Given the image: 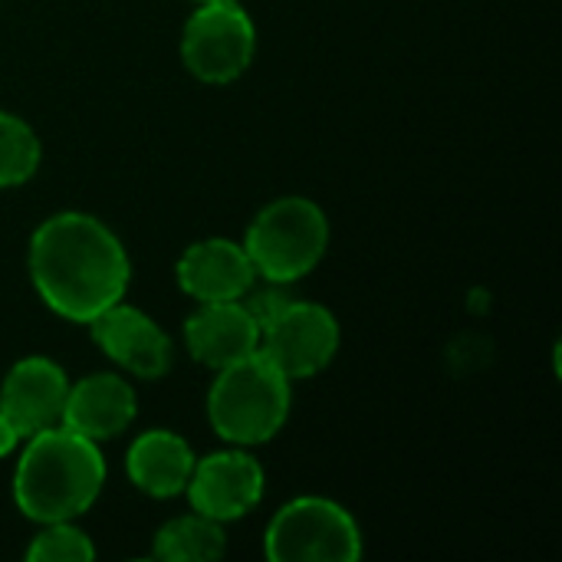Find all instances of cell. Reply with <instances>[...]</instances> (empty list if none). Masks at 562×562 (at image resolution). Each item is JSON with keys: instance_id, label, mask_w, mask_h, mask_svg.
Wrapping results in <instances>:
<instances>
[{"instance_id": "6da1fadb", "label": "cell", "mask_w": 562, "mask_h": 562, "mask_svg": "<svg viewBox=\"0 0 562 562\" xmlns=\"http://www.w3.org/2000/svg\"><path fill=\"white\" fill-rule=\"evenodd\" d=\"M128 254L122 240L92 214L63 211L46 217L30 240V280L43 303L89 323L128 290Z\"/></svg>"}, {"instance_id": "7a4b0ae2", "label": "cell", "mask_w": 562, "mask_h": 562, "mask_svg": "<svg viewBox=\"0 0 562 562\" xmlns=\"http://www.w3.org/2000/svg\"><path fill=\"white\" fill-rule=\"evenodd\" d=\"M105 484L99 445L76 435L63 422L26 438L13 474V501L36 524L76 520Z\"/></svg>"}, {"instance_id": "3957f363", "label": "cell", "mask_w": 562, "mask_h": 562, "mask_svg": "<svg viewBox=\"0 0 562 562\" xmlns=\"http://www.w3.org/2000/svg\"><path fill=\"white\" fill-rule=\"evenodd\" d=\"M214 431L240 448L263 445L290 418V379L257 349L240 362L217 369L207 395Z\"/></svg>"}, {"instance_id": "277c9868", "label": "cell", "mask_w": 562, "mask_h": 562, "mask_svg": "<svg viewBox=\"0 0 562 562\" xmlns=\"http://www.w3.org/2000/svg\"><path fill=\"white\" fill-rule=\"evenodd\" d=\"M329 247V221L323 207L310 198L290 194L267 204L247 237L244 250L267 283H293L319 267Z\"/></svg>"}, {"instance_id": "5b68a950", "label": "cell", "mask_w": 562, "mask_h": 562, "mask_svg": "<svg viewBox=\"0 0 562 562\" xmlns=\"http://www.w3.org/2000/svg\"><path fill=\"white\" fill-rule=\"evenodd\" d=\"M263 553L273 562H356L362 557V533L336 501L296 497L270 520Z\"/></svg>"}, {"instance_id": "8992f818", "label": "cell", "mask_w": 562, "mask_h": 562, "mask_svg": "<svg viewBox=\"0 0 562 562\" xmlns=\"http://www.w3.org/2000/svg\"><path fill=\"white\" fill-rule=\"evenodd\" d=\"M257 26L250 13L237 3H204L198 7L181 33V59L201 82H234L254 59Z\"/></svg>"}, {"instance_id": "52a82bcc", "label": "cell", "mask_w": 562, "mask_h": 562, "mask_svg": "<svg viewBox=\"0 0 562 562\" xmlns=\"http://www.w3.org/2000/svg\"><path fill=\"white\" fill-rule=\"evenodd\" d=\"M260 352L293 382L323 372L339 352L336 316L306 300H290V306L260 329Z\"/></svg>"}, {"instance_id": "ba28073f", "label": "cell", "mask_w": 562, "mask_h": 562, "mask_svg": "<svg viewBox=\"0 0 562 562\" xmlns=\"http://www.w3.org/2000/svg\"><path fill=\"white\" fill-rule=\"evenodd\" d=\"M184 494L198 514L217 524H231L260 504L263 468L247 451H217L194 461Z\"/></svg>"}, {"instance_id": "9c48e42d", "label": "cell", "mask_w": 562, "mask_h": 562, "mask_svg": "<svg viewBox=\"0 0 562 562\" xmlns=\"http://www.w3.org/2000/svg\"><path fill=\"white\" fill-rule=\"evenodd\" d=\"M86 326L92 333V342L135 379H161L171 369V339L142 310L119 300L92 316Z\"/></svg>"}, {"instance_id": "30bf717a", "label": "cell", "mask_w": 562, "mask_h": 562, "mask_svg": "<svg viewBox=\"0 0 562 562\" xmlns=\"http://www.w3.org/2000/svg\"><path fill=\"white\" fill-rule=\"evenodd\" d=\"M66 392L69 379L63 366H56L46 356H30L7 372L0 385V412L16 425V431L26 441L30 435L63 422Z\"/></svg>"}, {"instance_id": "8fae6325", "label": "cell", "mask_w": 562, "mask_h": 562, "mask_svg": "<svg viewBox=\"0 0 562 562\" xmlns=\"http://www.w3.org/2000/svg\"><path fill=\"white\" fill-rule=\"evenodd\" d=\"M254 280H257V270L244 244H234L224 237L198 240L178 260V283L198 303L244 300Z\"/></svg>"}, {"instance_id": "7c38bea8", "label": "cell", "mask_w": 562, "mask_h": 562, "mask_svg": "<svg viewBox=\"0 0 562 562\" xmlns=\"http://www.w3.org/2000/svg\"><path fill=\"white\" fill-rule=\"evenodd\" d=\"M184 342L198 362L224 369L260 349V326L240 300L201 303V310L184 323Z\"/></svg>"}, {"instance_id": "4fadbf2b", "label": "cell", "mask_w": 562, "mask_h": 562, "mask_svg": "<svg viewBox=\"0 0 562 562\" xmlns=\"http://www.w3.org/2000/svg\"><path fill=\"white\" fill-rule=\"evenodd\" d=\"M135 412H138L135 389L112 372H99L69 385L63 405V425L99 445L105 438L122 435L135 422Z\"/></svg>"}, {"instance_id": "5bb4252c", "label": "cell", "mask_w": 562, "mask_h": 562, "mask_svg": "<svg viewBox=\"0 0 562 562\" xmlns=\"http://www.w3.org/2000/svg\"><path fill=\"white\" fill-rule=\"evenodd\" d=\"M125 471L132 484L145 491L148 497H175V494H184L191 481L194 451L188 448L181 435L151 428L142 438H135V445L128 448Z\"/></svg>"}, {"instance_id": "9a60e30c", "label": "cell", "mask_w": 562, "mask_h": 562, "mask_svg": "<svg viewBox=\"0 0 562 562\" xmlns=\"http://www.w3.org/2000/svg\"><path fill=\"white\" fill-rule=\"evenodd\" d=\"M227 540H224V524L204 517V514H191V517H178L171 524H165L155 537V560L168 562H207L224 557Z\"/></svg>"}, {"instance_id": "2e32d148", "label": "cell", "mask_w": 562, "mask_h": 562, "mask_svg": "<svg viewBox=\"0 0 562 562\" xmlns=\"http://www.w3.org/2000/svg\"><path fill=\"white\" fill-rule=\"evenodd\" d=\"M40 138L36 132L10 112H0V188H16L30 181L40 168Z\"/></svg>"}, {"instance_id": "e0dca14e", "label": "cell", "mask_w": 562, "mask_h": 562, "mask_svg": "<svg viewBox=\"0 0 562 562\" xmlns=\"http://www.w3.org/2000/svg\"><path fill=\"white\" fill-rule=\"evenodd\" d=\"M30 562H89L95 560V547L92 540L72 527L69 520L59 524H43V533L33 537L30 550H26Z\"/></svg>"}, {"instance_id": "ac0fdd59", "label": "cell", "mask_w": 562, "mask_h": 562, "mask_svg": "<svg viewBox=\"0 0 562 562\" xmlns=\"http://www.w3.org/2000/svg\"><path fill=\"white\" fill-rule=\"evenodd\" d=\"M247 293H250V296L244 300V306H247V313L257 319L260 329H263L270 319H277V316L290 306V300H293V296L283 290V283H270L267 290H254V286H250Z\"/></svg>"}, {"instance_id": "d6986e66", "label": "cell", "mask_w": 562, "mask_h": 562, "mask_svg": "<svg viewBox=\"0 0 562 562\" xmlns=\"http://www.w3.org/2000/svg\"><path fill=\"white\" fill-rule=\"evenodd\" d=\"M23 441V435L16 431V425L0 412V458H7V454H13L16 451V445Z\"/></svg>"}, {"instance_id": "ffe728a7", "label": "cell", "mask_w": 562, "mask_h": 562, "mask_svg": "<svg viewBox=\"0 0 562 562\" xmlns=\"http://www.w3.org/2000/svg\"><path fill=\"white\" fill-rule=\"evenodd\" d=\"M198 7H204V3H227V0H194Z\"/></svg>"}]
</instances>
